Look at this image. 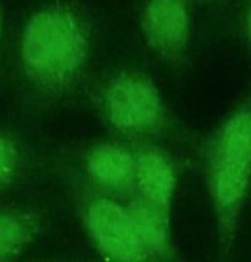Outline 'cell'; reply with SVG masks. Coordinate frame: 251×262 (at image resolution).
<instances>
[{"label": "cell", "mask_w": 251, "mask_h": 262, "mask_svg": "<svg viewBox=\"0 0 251 262\" xmlns=\"http://www.w3.org/2000/svg\"><path fill=\"white\" fill-rule=\"evenodd\" d=\"M219 262H230L251 193V101L233 111L198 147Z\"/></svg>", "instance_id": "6da1fadb"}, {"label": "cell", "mask_w": 251, "mask_h": 262, "mask_svg": "<svg viewBox=\"0 0 251 262\" xmlns=\"http://www.w3.org/2000/svg\"><path fill=\"white\" fill-rule=\"evenodd\" d=\"M84 40L77 20L66 11L46 9L28 23L21 55L31 75L43 83H63L83 58Z\"/></svg>", "instance_id": "7a4b0ae2"}, {"label": "cell", "mask_w": 251, "mask_h": 262, "mask_svg": "<svg viewBox=\"0 0 251 262\" xmlns=\"http://www.w3.org/2000/svg\"><path fill=\"white\" fill-rule=\"evenodd\" d=\"M101 103L109 124L133 143L166 144L167 140L178 138L158 88L146 77H118L106 88Z\"/></svg>", "instance_id": "3957f363"}, {"label": "cell", "mask_w": 251, "mask_h": 262, "mask_svg": "<svg viewBox=\"0 0 251 262\" xmlns=\"http://www.w3.org/2000/svg\"><path fill=\"white\" fill-rule=\"evenodd\" d=\"M83 221L104 262H158L146 246L126 201L97 193L86 201Z\"/></svg>", "instance_id": "277c9868"}, {"label": "cell", "mask_w": 251, "mask_h": 262, "mask_svg": "<svg viewBox=\"0 0 251 262\" xmlns=\"http://www.w3.org/2000/svg\"><path fill=\"white\" fill-rule=\"evenodd\" d=\"M132 149L135 155V196L172 213L182 175L181 161L164 143L136 141Z\"/></svg>", "instance_id": "5b68a950"}, {"label": "cell", "mask_w": 251, "mask_h": 262, "mask_svg": "<svg viewBox=\"0 0 251 262\" xmlns=\"http://www.w3.org/2000/svg\"><path fill=\"white\" fill-rule=\"evenodd\" d=\"M89 180L101 189V195L120 200L135 196V155L132 146L101 143L92 147L84 160Z\"/></svg>", "instance_id": "8992f818"}, {"label": "cell", "mask_w": 251, "mask_h": 262, "mask_svg": "<svg viewBox=\"0 0 251 262\" xmlns=\"http://www.w3.org/2000/svg\"><path fill=\"white\" fill-rule=\"evenodd\" d=\"M133 221L158 262H189L181 253L172 229V213L132 196L126 201Z\"/></svg>", "instance_id": "52a82bcc"}, {"label": "cell", "mask_w": 251, "mask_h": 262, "mask_svg": "<svg viewBox=\"0 0 251 262\" xmlns=\"http://www.w3.org/2000/svg\"><path fill=\"white\" fill-rule=\"evenodd\" d=\"M146 28L152 43L166 54L182 51L189 38L187 14L179 0H150Z\"/></svg>", "instance_id": "ba28073f"}, {"label": "cell", "mask_w": 251, "mask_h": 262, "mask_svg": "<svg viewBox=\"0 0 251 262\" xmlns=\"http://www.w3.org/2000/svg\"><path fill=\"white\" fill-rule=\"evenodd\" d=\"M28 239L25 223L11 213L0 212V261L17 253Z\"/></svg>", "instance_id": "9c48e42d"}, {"label": "cell", "mask_w": 251, "mask_h": 262, "mask_svg": "<svg viewBox=\"0 0 251 262\" xmlns=\"http://www.w3.org/2000/svg\"><path fill=\"white\" fill-rule=\"evenodd\" d=\"M12 169V149L5 138L0 137V184L9 177Z\"/></svg>", "instance_id": "30bf717a"}, {"label": "cell", "mask_w": 251, "mask_h": 262, "mask_svg": "<svg viewBox=\"0 0 251 262\" xmlns=\"http://www.w3.org/2000/svg\"><path fill=\"white\" fill-rule=\"evenodd\" d=\"M250 25H251V18H250Z\"/></svg>", "instance_id": "8fae6325"}]
</instances>
